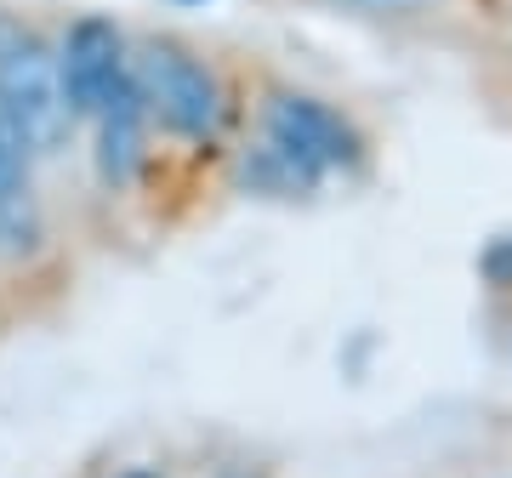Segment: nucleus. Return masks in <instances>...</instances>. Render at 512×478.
<instances>
[{
	"instance_id": "6e6552de",
	"label": "nucleus",
	"mask_w": 512,
	"mask_h": 478,
	"mask_svg": "<svg viewBox=\"0 0 512 478\" xmlns=\"http://www.w3.org/2000/svg\"><path fill=\"white\" fill-rule=\"evenodd\" d=\"M120 478H160V473H143V467H137V473H120Z\"/></svg>"
},
{
	"instance_id": "f257e3e1",
	"label": "nucleus",
	"mask_w": 512,
	"mask_h": 478,
	"mask_svg": "<svg viewBox=\"0 0 512 478\" xmlns=\"http://www.w3.org/2000/svg\"><path fill=\"white\" fill-rule=\"evenodd\" d=\"M0 114L23 137L29 154H52L80 120L69 103V86H63L57 46H46L29 29L0 35Z\"/></svg>"
},
{
	"instance_id": "7ed1b4c3",
	"label": "nucleus",
	"mask_w": 512,
	"mask_h": 478,
	"mask_svg": "<svg viewBox=\"0 0 512 478\" xmlns=\"http://www.w3.org/2000/svg\"><path fill=\"white\" fill-rule=\"evenodd\" d=\"M262 143L279 148L296 171H308L313 183H319L330 166L353 160V131L342 126L325 103L291 97V92L268 97V109H262Z\"/></svg>"
},
{
	"instance_id": "1a4fd4ad",
	"label": "nucleus",
	"mask_w": 512,
	"mask_h": 478,
	"mask_svg": "<svg viewBox=\"0 0 512 478\" xmlns=\"http://www.w3.org/2000/svg\"><path fill=\"white\" fill-rule=\"evenodd\" d=\"M0 131H12V126H6V114H0Z\"/></svg>"
},
{
	"instance_id": "f03ea898",
	"label": "nucleus",
	"mask_w": 512,
	"mask_h": 478,
	"mask_svg": "<svg viewBox=\"0 0 512 478\" xmlns=\"http://www.w3.org/2000/svg\"><path fill=\"white\" fill-rule=\"evenodd\" d=\"M126 74H131V92H137L143 114H154L177 137L211 143L222 131V120H228L222 80L205 69L200 57H188L183 46H171V40H148L143 52L126 63Z\"/></svg>"
},
{
	"instance_id": "39448f33",
	"label": "nucleus",
	"mask_w": 512,
	"mask_h": 478,
	"mask_svg": "<svg viewBox=\"0 0 512 478\" xmlns=\"http://www.w3.org/2000/svg\"><path fill=\"white\" fill-rule=\"evenodd\" d=\"M40 245V205L29 188V148L18 131H0V251L29 257Z\"/></svg>"
},
{
	"instance_id": "0eeeda50",
	"label": "nucleus",
	"mask_w": 512,
	"mask_h": 478,
	"mask_svg": "<svg viewBox=\"0 0 512 478\" xmlns=\"http://www.w3.org/2000/svg\"><path fill=\"white\" fill-rule=\"evenodd\" d=\"M342 6H359V12H393V18H399V12H421L427 0H342Z\"/></svg>"
},
{
	"instance_id": "423d86ee",
	"label": "nucleus",
	"mask_w": 512,
	"mask_h": 478,
	"mask_svg": "<svg viewBox=\"0 0 512 478\" xmlns=\"http://www.w3.org/2000/svg\"><path fill=\"white\" fill-rule=\"evenodd\" d=\"M143 103L131 92V74L126 86L97 109V171H103V183L109 188H126L143 166Z\"/></svg>"
},
{
	"instance_id": "20e7f679",
	"label": "nucleus",
	"mask_w": 512,
	"mask_h": 478,
	"mask_svg": "<svg viewBox=\"0 0 512 478\" xmlns=\"http://www.w3.org/2000/svg\"><path fill=\"white\" fill-rule=\"evenodd\" d=\"M57 63H63V86H69L74 114H97L120 86H126V40L109 18H80L69 23V35L57 46Z\"/></svg>"
}]
</instances>
